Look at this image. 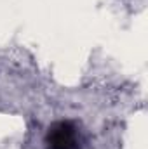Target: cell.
<instances>
[{"label": "cell", "instance_id": "obj_1", "mask_svg": "<svg viewBox=\"0 0 148 149\" xmlns=\"http://www.w3.org/2000/svg\"><path fill=\"white\" fill-rule=\"evenodd\" d=\"M47 149H80V135L73 123L56 121L45 135Z\"/></svg>", "mask_w": 148, "mask_h": 149}]
</instances>
